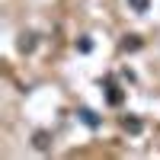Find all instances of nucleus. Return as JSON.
Returning <instances> with one entry per match:
<instances>
[{
	"instance_id": "f257e3e1",
	"label": "nucleus",
	"mask_w": 160,
	"mask_h": 160,
	"mask_svg": "<svg viewBox=\"0 0 160 160\" xmlns=\"http://www.w3.org/2000/svg\"><path fill=\"white\" fill-rule=\"evenodd\" d=\"M32 48H35V32H22V35H19V51H22V55H29Z\"/></svg>"
},
{
	"instance_id": "f03ea898",
	"label": "nucleus",
	"mask_w": 160,
	"mask_h": 160,
	"mask_svg": "<svg viewBox=\"0 0 160 160\" xmlns=\"http://www.w3.org/2000/svg\"><path fill=\"white\" fill-rule=\"evenodd\" d=\"M35 148H38V151H48V148H51L48 131H38V135H35Z\"/></svg>"
},
{
	"instance_id": "7ed1b4c3",
	"label": "nucleus",
	"mask_w": 160,
	"mask_h": 160,
	"mask_svg": "<svg viewBox=\"0 0 160 160\" xmlns=\"http://www.w3.org/2000/svg\"><path fill=\"white\" fill-rule=\"evenodd\" d=\"M128 7L135 10V13H148V7H151V0H128Z\"/></svg>"
},
{
	"instance_id": "20e7f679",
	"label": "nucleus",
	"mask_w": 160,
	"mask_h": 160,
	"mask_svg": "<svg viewBox=\"0 0 160 160\" xmlns=\"http://www.w3.org/2000/svg\"><path fill=\"white\" fill-rule=\"evenodd\" d=\"M80 118H83V122H87L90 128H96V125H99V118H96V115H93L90 109H80Z\"/></svg>"
},
{
	"instance_id": "39448f33",
	"label": "nucleus",
	"mask_w": 160,
	"mask_h": 160,
	"mask_svg": "<svg viewBox=\"0 0 160 160\" xmlns=\"http://www.w3.org/2000/svg\"><path fill=\"white\" fill-rule=\"evenodd\" d=\"M125 131H131V135H138V131H141V122H138V118H125Z\"/></svg>"
},
{
	"instance_id": "423d86ee",
	"label": "nucleus",
	"mask_w": 160,
	"mask_h": 160,
	"mask_svg": "<svg viewBox=\"0 0 160 160\" xmlns=\"http://www.w3.org/2000/svg\"><path fill=\"white\" fill-rule=\"evenodd\" d=\"M138 45H141V42H138V38H135V35H131V42H125V45H122V48H125V51H128V48H131V51H135V48H138Z\"/></svg>"
}]
</instances>
